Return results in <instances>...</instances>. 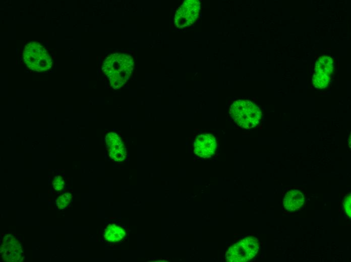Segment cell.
Listing matches in <instances>:
<instances>
[{
  "label": "cell",
  "instance_id": "6da1fadb",
  "mask_svg": "<svg viewBox=\"0 0 351 262\" xmlns=\"http://www.w3.org/2000/svg\"><path fill=\"white\" fill-rule=\"evenodd\" d=\"M134 61L130 55L115 53L106 57L102 68L115 89L121 88L132 73Z\"/></svg>",
  "mask_w": 351,
  "mask_h": 262
},
{
  "label": "cell",
  "instance_id": "7a4b0ae2",
  "mask_svg": "<svg viewBox=\"0 0 351 262\" xmlns=\"http://www.w3.org/2000/svg\"><path fill=\"white\" fill-rule=\"evenodd\" d=\"M229 114L241 127L252 129L260 123L262 113L259 107L248 100H238L229 108Z\"/></svg>",
  "mask_w": 351,
  "mask_h": 262
},
{
  "label": "cell",
  "instance_id": "3957f363",
  "mask_svg": "<svg viewBox=\"0 0 351 262\" xmlns=\"http://www.w3.org/2000/svg\"><path fill=\"white\" fill-rule=\"evenodd\" d=\"M259 247V244L256 238L246 237L230 246L225 252L227 261H247L255 256Z\"/></svg>",
  "mask_w": 351,
  "mask_h": 262
},
{
  "label": "cell",
  "instance_id": "277c9868",
  "mask_svg": "<svg viewBox=\"0 0 351 262\" xmlns=\"http://www.w3.org/2000/svg\"><path fill=\"white\" fill-rule=\"evenodd\" d=\"M200 11V3L199 1H185L176 12V26L179 28L191 26L198 19Z\"/></svg>",
  "mask_w": 351,
  "mask_h": 262
},
{
  "label": "cell",
  "instance_id": "5b68a950",
  "mask_svg": "<svg viewBox=\"0 0 351 262\" xmlns=\"http://www.w3.org/2000/svg\"><path fill=\"white\" fill-rule=\"evenodd\" d=\"M333 67L334 61L328 55L322 56L318 59L312 79L316 88L323 89L327 87L331 80Z\"/></svg>",
  "mask_w": 351,
  "mask_h": 262
},
{
  "label": "cell",
  "instance_id": "8992f818",
  "mask_svg": "<svg viewBox=\"0 0 351 262\" xmlns=\"http://www.w3.org/2000/svg\"><path fill=\"white\" fill-rule=\"evenodd\" d=\"M195 154L203 158L211 157L217 148V141L215 136L210 133H203L196 136L194 141Z\"/></svg>",
  "mask_w": 351,
  "mask_h": 262
},
{
  "label": "cell",
  "instance_id": "52a82bcc",
  "mask_svg": "<svg viewBox=\"0 0 351 262\" xmlns=\"http://www.w3.org/2000/svg\"><path fill=\"white\" fill-rule=\"evenodd\" d=\"M1 254L3 259L7 261H21L24 258V252L21 245L13 235H6L2 241Z\"/></svg>",
  "mask_w": 351,
  "mask_h": 262
},
{
  "label": "cell",
  "instance_id": "ba28073f",
  "mask_svg": "<svg viewBox=\"0 0 351 262\" xmlns=\"http://www.w3.org/2000/svg\"><path fill=\"white\" fill-rule=\"evenodd\" d=\"M106 143L111 159L116 162L125 160L127 155L126 148L122 139L116 133H108L106 136Z\"/></svg>",
  "mask_w": 351,
  "mask_h": 262
},
{
  "label": "cell",
  "instance_id": "9c48e42d",
  "mask_svg": "<svg viewBox=\"0 0 351 262\" xmlns=\"http://www.w3.org/2000/svg\"><path fill=\"white\" fill-rule=\"evenodd\" d=\"M304 195L300 190L293 189L287 192L283 200V205L288 211H295L304 204Z\"/></svg>",
  "mask_w": 351,
  "mask_h": 262
},
{
  "label": "cell",
  "instance_id": "30bf717a",
  "mask_svg": "<svg viewBox=\"0 0 351 262\" xmlns=\"http://www.w3.org/2000/svg\"><path fill=\"white\" fill-rule=\"evenodd\" d=\"M126 235L124 228L119 225L111 223L108 224L104 229L103 237L108 242L118 243L124 240Z\"/></svg>",
  "mask_w": 351,
  "mask_h": 262
},
{
  "label": "cell",
  "instance_id": "8fae6325",
  "mask_svg": "<svg viewBox=\"0 0 351 262\" xmlns=\"http://www.w3.org/2000/svg\"><path fill=\"white\" fill-rule=\"evenodd\" d=\"M72 198V194L69 192L65 193L56 200V204L59 209H65L71 203Z\"/></svg>",
  "mask_w": 351,
  "mask_h": 262
},
{
  "label": "cell",
  "instance_id": "7c38bea8",
  "mask_svg": "<svg viewBox=\"0 0 351 262\" xmlns=\"http://www.w3.org/2000/svg\"><path fill=\"white\" fill-rule=\"evenodd\" d=\"M53 188L56 190H61L64 187V179L61 176H55L52 181Z\"/></svg>",
  "mask_w": 351,
  "mask_h": 262
},
{
  "label": "cell",
  "instance_id": "4fadbf2b",
  "mask_svg": "<svg viewBox=\"0 0 351 262\" xmlns=\"http://www.w3.org/2000/svg\"><path fill=\"white\" fill-rule=\"evenodd\" d=\"M343 206L346 214L350 217V193L345 196L343 200Z\"/></svg>",
  "mask_w": 351,
  "mask_h": 262
},
{
  "label": "cell",
  "instance_id": "5bb4252c",
  "mask_svg": "<svg viewBox=\"0 0 351 262\" xmlns=\"http://www.w3.org/2000/svg\"><path fill=\"white\" fill-rule=\"evenodd\" d=\"M48 42H49V41L48 40L45 41V42H46V43H48Z\"/></svg>",
  "mask_w": 351,
  "mask_h": 262
},
{
  "label": "cell",
  "instance_id": "9a60e30c",
  "mask_svg": "<svg viewBox=\"0 0 351 262\" xmlns=\"http://www.w3.org/2000/svg\"><path fill=\"white\" fill-rule=\"evenodd\" d=\"M53 58H55V56H53Z\"/></svg>",
  "mask_w": 351,
  "mask_h": 262
}]
</instances>
